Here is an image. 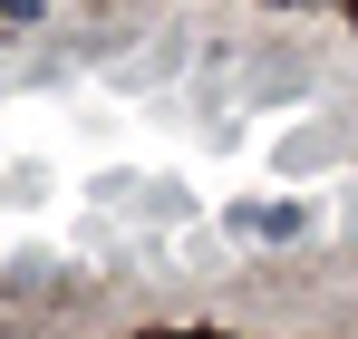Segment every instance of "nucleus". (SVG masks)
Listing matches in <instances>:
<instances>
[]
</instances>
